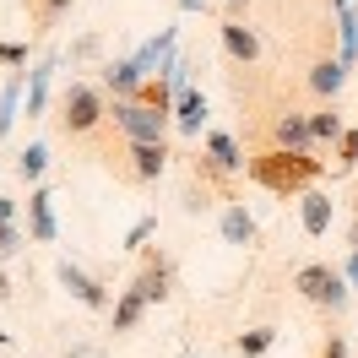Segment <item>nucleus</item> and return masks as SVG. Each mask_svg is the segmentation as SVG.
Returning <instances> with one entry per match:
<instances>
[{
  "instance_id": "obj_1",
  "label": "nucleus",
  "mask_w": 358,
  "mask_h": 358,
  "mask_svg": "<svg viewBox=\"0 0 358 358\" xmlns=\"http://www.w3.org/2000/svg\"><path fill=\"white\" fill-rule=\"evenodd\" d=\"M245 174L261 185V190H271V196H304V190H315V179L326 174V157L315 152H277V147H266V152H255L245 163Z\"/></svg>"
},
{
  "instance_id": "obj_2",
  "label": "nucleus",
  "mask_w": 358,
  "mask_h": 358,
  "mask_svg": "<svg viewBox=\"0 0 358 358\" xmlns=\"http://www.w3.org/2000/svg\"><path fill=\"white\" fill-rule=\"evenodd\" d=\"M103 120H109V92L98 82H71L60 92V125H66V136H92Z\"/></svg>"
},
{
  "instance_id": "obj_3",
  "label": "nucleus",
  "mask_w": 358,
  "mask_h": 358,
  "mask_svg": "<svg viewBox=\"0 0 358 358\" xmlns=\"http://www.w3.org/2000/svg\"><path fill=\"white\" fill-rule=\"evenodd\" d=\"M293 293L299 299H310V304H320V310H348L353 304V288H348V277L336 266H326V261H310V266L293 271Z\"/></svg>"
},
{
  "instance_id": "obj_4",
  "label": "nucleus",
  "mask_w": 358,
  "mask_h": 358,
  "mask_svg": "<svg viewBox=\"0 0 358 358\" xmlns=\"http://www.w3.org/2000/svg\"><path fill=\"white\" fill-rule=\"evenodd\" d=\"M109 120L120 125L125 141H169V125H174V114L152 109V103H141V98H114Z\"/></svg>"
},
{
  "instance_id": "obj_5",
  "label": "nucleus",
  "mask_w": 358,
  "mask_h": 358,
  "mask_svg": "<svg viewBox=\"0 0 358 358\" xmlns=\"http://www.w3.org/2000/svg\"><path fill=\"white\" fill-rule=\"evenodd\" d=\"M55 282H60L76 304H87V310H109V282L92 277V271H82L76 261H60V266H55Z\"/></svg>"
},
{
  "instance_id": "obj_6",
  "label": "nucleus",
  "mask_w": 358,
  "mask_h": 358,
  "mask_svg": "<svg viewBox=\"0 0 358 358\" xmlns=\"http://www.w3.org/2000/svg\"><path fill=\"white\" fill-rule=\"evenodd\" d=\"M131 288L141 293V304H147V310H152V304H163V299H169V293H174V261H169V255H147V261H141V271H136L131 277Z\"/></svg>"
},
{
  "instance_id": "obj_7",
  "label": "nucleus",
  "mask_w": 358,
  "mask_h": 358,
  "mask_svg": "<svg viewBox=\"0 0 358 358\" xmlns=\"http://www.w3.org/2000/svg\"><path fill=\"white\" fill-rule=\"evenodd\" d=\"M27 239L33 245H55L60 239V217H55V190L49 185H33V196H27Z\"/></svg>"
},
{
  "instance_id": "obj_8",
  "label": "nucleus",
  "mask_w": 358,
  "mask_h": 358,
  "mask_svg": "<svg viewBox=\"0 0 358 358\" xmlns=\"http://www.w3.org/2000/svg\"><path fill=\"white\" fill-rule=\"evenodd\" d=\"M217 38H223L234 66H255V60H261V33L250 22H239V17H223V22H217Z\"/></svg>"
},
{
  "instance_id": "obj_9",
  "label": "nucleus",
  "mask_w": 358,
  "mask_h": 358,
  "mask_svg": "<svg viewBox=\"0 0 358 358\" xmlns=\"http://www.w3.org/2000/svg\"><path fill=\"white\" fill-rule=\"evenodd\" d=\"M271 147L277 152H315V136H310V114L282 109L271 120Z\"/></svg>"
},
{
  "instance_id": "obj_10",
  "label": "nucleus",
  "mask_w": 358,
  "mask_h": 358,
  "mask_svg": "<svg viewBox=\"0 0 358 358\" xmlns=\"http://www.w3.org/2000/svg\"><path fill=\"white\" fill-rule=\"evenodd\" d=\"M331 223H336V201L326 190H304V196H299V228H304L310 239H326Z\"/></svg>"
},
{
  "instance_id": "obj_11",
  "label": "nucleus",
  "mask_w": 358,
  "mask_h": 358,
  "mask_svg": "<svg viewBox=\"0 0 358 358\" xmlns=\"http://www.w3.org/2000/svg\"><path fill=\"white\" fill-rule=\"evenodd\" d=\"M217 234H223V245H255V217H250V206L239 201V196H228L223 206H217Z\"/></svg>"
},
{
  "instance_id": "obj_12",
  "label": "nucleus",
  "mask_w": 358,
  "mask_h": 358,
  "mask_svg": "<svg viewBox=\"0 0 358 358\" xmlns=\"http://www.w3.org/2000/svg\"><path fill=\"white\" fill-rule=\"evenodd\" d=\"M55 71H60V55H49V60H38V66L27 71V98H22V114H27V120H38V114H44Z\"/></svg>"
},
{
  "instance_id": "obj_13",
  "label": "nucleus",
  "mask_w": 358,
  "mask_h": 358,
  "mask_svg": "<svg viewBox=\"0 0 358 358\" xmlns=\"http://www.w3.org/2000/svg\"><path fill=\"white\" fill-rule=\"evenodd\" d=\"M141 82H147V76L136 71V60H109L98 87L109 92V98H136V92H141Z\"/></svg>"
},
{
  "instance_id": "obj_14",
  "label": "nucleus",
  "mask_w": 358,
  "mask_h": 358,
  "mask_svg": "<svg viewBox=\"0 0 358 358\" xmlns=\"http://www.w3.org/2000/svg\"><path fill=\"white\" fill-rule=\"evenodd\" d=\"M174 125L185 136H201V125H206V92L201 87H185L174 98Z\"/></svg>"
},
{
  "instance_id": "obj_15",
  "label": "nucleus",
  "mask_w": 358,
  "mask_h": 358,
  "mask_svg": "<svg viewBox=\"0 0 358 358\" xmlns=\"http://www.w3.org/2000/svg\"><path fill=\"white\" fill-rule=\"evenodd\" d=\"M169 141H131V169L136 179H157L163 169H169Z\"/></svg>"
},
{
  "instance_id": "obj_16",
  "label": "nucleus",
  "mask_w": 358,
  "mask_h": 358,
  "mask_svg": "<svg viewBox=\"0 0 358 358\" xmlns=\"http://www.w3.org/2000/svg\"><path fill=\"white\" fill-rule=\"evenodd\" d=\"M206 157H212L223 174H245V163H250V157L239 152V141H234L228 131H212V136H206Z\"/></svg>"
},
{
  "instance_id": "obj_17",
  "label": "nucleus",
  "mask_w": 358,
  "mask_h": 358,
  "mask_svg": "<svg viewBox=\"0 0 358 358\" xmlns=\"http://www.w3.org/2000/svg\"><path fill=\"white\" fill-rule=\"evenodd\" d=\"M22 98H27V76H11V82L0 87V141H6L11 125L22 120Z\"/></svg>"
},
{
  "instance_id": "obj_18",
  "label": "nucleus",
  "mask_w": 358,
  "mask_h": 358,
  "mask_svg": "<svg viewBox=\"0 0 358 358\" xmlns=\"http://www.w3.org/2000/svg\"><path fill=\"white\" fill-rule=\"evenodd\" d=\"M342 82H348V66H342V60H315L310 66V92H320V98H336Z\"/></svg>"
},
{
  "instance_id": "obj_19",
  "label": "nucleus",
  "mask_w": 358,
  "mask_h": 358,
  "mask_svg": "<svg viewBox=\"0 0 358 358\" xmlns=\"http://www.w3.org/2000/svg\"><path fill=\"white\" fill-rule=\"evenodd\" d=\"M11 169H17V179L38 185V179L49 174V147H44V141H27L22 152H17V163H11Z\"/></svg>"
},
{
  "instance_id": "obj_20",
  "label": "nucleus",
  "mask_w": 358,
  "mask_h": 358,
  "mask_svg": "<svg viewBox=\"0 0 358 358\" xmlns=\"http://www.w3.org/2000/svg\"><path fill=\"white\" fill-rule=\"evenodd\" d=\"M141 315H147L141 293H136V288H120V299H114V331H136V326H141Z\"/></svg>"
},
{
  "instance_id": "obj_21",
  "label": "nucleus",
  "mask_w": 358,
  "mask_h": 358,
  "mask_svg": "<svg viewBox=\"0 0 358 358\" xmlns=\"http://www.w3.org/2000/svg\"><path fill=\"white\" fill-rule=\"evenodd\" d=\"M336 38H342V66L358 60V11L353 6H336Z\"/></svg>"
},
{
  "instance_id": "obj_22",
  "label": "nucleus",
  "mask_w": 358,
  "mask_h": 358,
  "mask_svg": "<svg viewBox=\"0 0 358 358\" xmlns=\"http://www.w3.org/2000/svg\"><path fill=\"white\" fill-rule=\"evenodd\" d=\"M22 6H27V17H33L38 27H60L76 0H22Z\"/></svg>"
},
{
  "instance_id": "obj_23",
  "label": "nucleus",
  "mask_w": 358,
  "mask_h": 358,
  "mask_svg": "<svg viewBox=\"0 0 358 358\" xmlns=\"http://www.w3.org/2000/svg\"><path fill=\"white\" fill-rule=\"evenodd\" d=\"M342 131H348V125H342V114H336V109H315V114H310L315 147H320V141H342Z\"/></svg>"
},
{
  "instance_id": "obj_24",
  "label": "nucleus",
  "mask_w": 358,
  "mask_h": 358,
  "mask_svg": "<svg viewBox=\"0 0 358 358\" xmlns=\"http://www.w3.org/2000/svg\"><path fill=\"white\" fill-rule=\"evenodd\" d=\"M277 342V331L271 326H255V331H239V358H261Z\"/></svg>"
},
{
  "instance_id": "obj_25",
  "label": "nucleus",
  "mask_w": 358,
  "mask_h": 358,
  "mask_svg": "<svg viewBox=\"0 0 358 358\" xmlns=\"http://www.w3.org/2000/svg\"><path fill=\"white\" fill-rule=\"evenodd\" d=\"M22 250H27V234L17 223H0V266H6V261H17Z\"/></svg>"
},
{
  "instance_id": "obj_26",
  "label": "nucleus",
  "mask_w": 358,
  "mask_h": 358,
  "mask_svg": "<svg viewBox=\"0 0 358 358\" xmlns=\"http://www.w3.org/2000/svg\"><path fill=\"white\" fill-rule=\"evenodd\" d=\"M358 169V131H342L336 141V174H353Z\"/></svg>"
},
{
  "instance_id": "obj_27",
  "label": "nucleus",
  "mask_w": 358,
  "mask_h": 358,
  "mask_svg": "<svg viewBox=\"0 0 358 358\" xmlns=\"http://www.w3.org/2000/svg\"><path fill=\"white\" fill-rule=\"evenodd\" d=\"M157 234V217H136L131 223V234H125V245L120 250H147V239Z\"/></svg>"
},
{
  "instance_id": "obj_28",
  "label": "nucleus",
  "mask_w": 358,
  "mask_h": 358,
  "mask_svg": "<svg viewBox=\"0 0 358 358\" xmlns=\"http://www.w3.org/2000/svg\"><path fill=\"white\" fill-rule=\"evenodd\" d=\"M98 49H103V38H98V33H82V38L66 49V60H71V66H82V60H92Z\"/></svg>"
},
{
  "instance_id": "obj_29",
  "label": "nucleus",
  "mask_w": 358,
  "mask_h": 358,
  "mask_svg": "<svg viewBox=\"0 0 358 358\" xmlns=\"http://www.w3.org/2000/svg\"><path fill=\"white\" fill-rule=\"evenodd\" d=\"M206 206H212V190H206V185H190V190H185V212L196 217V212H206Z\"/></svg>"
},
{
  "instance_id": "obj_30",
  "label": "nucleus",
  "mask_w": 358,
  "mask_h": 358,
  "mask_svg": "<svg viewBox=\"0 0 358 358\" xmlns=\"http://www.w3.org/2000/svg\"><path fill=\"white\" fill-rule=\"evenodd\" d=\"M0 66H27V44H6L0 38Z\"/></svg>"
},
{
  "instance_id": "obj_31",
  "label": "nucleus",
  "mask_w": 358,
  "mask_h": 358,
  "mask_svg": "<svg viewBox=\"0 0 358 358\" xmlns=\"http://www.w3.org/2000/svg\"><path fill=\"white\" fill-rule=\"evenodd\" d=\"M320 358H353V348H348V336H326V348H320Z\"/></svg>"
},
{
  "instance_id": "obj_32",
  "label": "nucleus",
  "mask_w": 358,
  "mask_h": 358,
  "mask_svg": "<svg viewBox=\"0 0 358 358\" xmlns=\"http://www.w3.org/2000/svg\"><path fill=\"white\" fill-rule=\"evenodd\" d=\"M342 277H348V288L358 293V255H348V266H342Z\"/></svg>"
},
{
  "instance_id": "obj_33",
  "label": "nucleus",
  "mask_w": 358,
  "mask_h": 358,
  "mask_svg": "<svg viewBox=\"0 0 358 358\" xmlns=\"http://www.w3.org/2000/svg\"><path fill=\"white\" fill-rule=\"evenodd\" d=\"M0 223H17V201L11 196H0Z\"/></svg>"
},
{
  "instance_id": "obj_34",
  "label": "nucleus",
  "mask_w": 358,
  "mask_h": 358,
  "mask_svg": "<svg viewBox=\"0 0 358 358\" xmlns=\"http://www.w3.org/2000/svg\"><path fill=\"white\" fill-rule=\"evenodd\" d=\"M11 293H17V282H11V277H6V266H0V299H11Z\"/></svg>"
},
{
  "instance_id": "obj_35",
  "label": "nucleus",
  "mask_w": 358,
  "mask_h": 358,
  "mask_svg": "<svg viewBox=\"0 0 358 358\" xmlns=\"http://www.w3.org/2000/svg\"><path fill=\"white\" fill-rule=\"evenodd\" d=\"M179 6H185V11H201V0H179Z\"/></svg>"
},
{
  "instance_id": "obj_36",
  "label": "nucleus",
  "mask_w": 358,
  "mask_h": 358,
  "mask_svg": "<svg viewBox=\"0 0 358 358\" xmlns=\"http://www.w3.org/2000/svg\"><path fill=\"white\" fill-rule=\"evenodd\" d=\"M0 348H11V331H0Z\"/></svg>"
},
{
  "instance_id": "obj_37",
  "label": "nucleus",
  "mask_w": 358,
  "mask_h": 358,
  "mask_svg": "<svg viewBox=\"0 0 358 358\" xmlns=\"http://www.w3.org/2000/svg\"><path fill=\"white\" fill-rule=\"evenodd\" d=\"M353 255H358V223H353Z\"/></svg>"
},
{
  "instance_id": "obj_38",
  "label": "nucleus",
  "mask_w": 358,
  "mask_h": 358,
  "mask_svg": "<svg viewBox=\"0 0 358 358\" xmlns=\"http://www.w3.org/2000/svg\"><path fill=\"white\" fill-rule=\"evenodd\" d=\"M336 6H353V0H336Z\"/></svg>"
},
{
  "instance_id": "obj_39",
  "label": "nucleus",
  "mask_w": 358,
  "mask_h": 358,
  "mask_svg": "<svg viewBox=\"0 0 358 358\" xmlns=\"http://www.w3.org/2000/svg\"><path fill=\"white\" fill-rule=\"evenodd\" d=\"M0 169H6V157H0Z\"/></svg>"
},
{
  "instance_id": "obj_40",
  "label": "nucleus",
  "mask_w": 358,
  "mask_h": 358,
  "mask_svg": "<svg viewBox=\"0 0 358 358\" xmlns=\"http://www.w3.org/2000/svg\"><path fill=\"white\" fill-rule=\"evenodd\" d=\"M353 212H358V201H353Z\"/></svg>"
},
{
  "instance_id": "obj_41",
  "label": "nucleus",
  "mask_w": 358,
  "mask_h": 358,
  "mask_svg": "<svg viewBox=\"0 0 358 358\" xmlns=\"http://www.w3.org/2000/svg\"><path fill=\"white\" fill-rule=\"evenodd\" d=\"M353 358H358V348H353Z\"/></svg>"
}]
</instances>
